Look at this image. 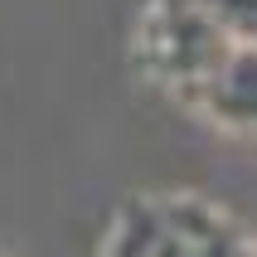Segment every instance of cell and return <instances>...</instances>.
<instances>
[{
  "mask_svg": "<svg viewBox=\"0 0 257 257\" xmlns=\"http://www.w3.org/2000/svg\"><path fill=\"white\" fill-rule=\"evenodd\" d=\"M189 107L228 136H257V44H233Z\"/></svg>",
  "mask_w": 257,
  "mask_h": 257,
  "instance_id": "3",
  "label": "cell"
},
{
  "mask_svg": "<svg viewBox=\"0 0 257 257\" xmlns=\"http://www.w3.org/2000/svg\"><path fill=\"white\" fill-rule=\"evenodd\" d=\"M252 257H257V252H252Z\"/></svg>",
  "mask_w": 257,
  "mask_h": 257,
  "instance_id": "5",
  "label": "cell"
},
{
  "mask_svg": "<svg viewBox=\"0 0 257 257\" xmlns=\"http://www.w3.org/2000/svg\"><path fill=\"white\" fill-rule=\"evenodd\" d=\"M233 39L194 5V0H151L131 39V58L151 87L165 97L194 102L204 78L223 63Z\"/></svg>",
  "mask_w": 257,
  "mask_h": 257,
  "instance_id": "2",
  "label": "cell"
},
{
  "mask_svg": "<svg viewBox=\"0 0 257 257\" xmlns=\"http://www.w3.org/2000/svg\"><path fill=\"white\" fill-rule=\"evenodd\" d=\"M233 44H257V0H194Z\"/></svg>",
  "mask_w": 257,
  "mask_h": 257,
  "instance_id": "4",
  "label": "cell"
},
{
  "mask_svg": "<svg viewBox=\"0 0 257 257\" xmlns=\"http://www.w3.org/2000/svg\"><path fill=\"white\" fill-rule=\"evenodd\" d=\"M257 243L218 204L199 194L131 199L102 257H252Z\"/></svg>",
  "mask_w": 257,
  "mask_h": 257,
  "instance_id": "1",
  "label": "cell"
}]
</instances>
